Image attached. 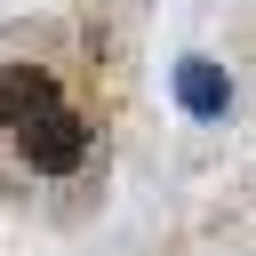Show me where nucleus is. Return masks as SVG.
<instances>
[{"mask_svg": "<svg viewBox=\"0 0 256 256\" xmlns=\"http://www.w3.org/2000/svg\"><path fill=\"white\" fill-rule=\"evenodd\" d=\"M16 136H24V160H32L40 176H72V168L88 160V120H80L72 104H48V112H32Z\"/></svg>", "mask_w": 256, "mask_h": 256, "instance_id": "1", "label": "nucleus"}, {"mask_svg": "<svg viewBox=\"0 0 256 256\" xmlns=\"http://www.w3.org/2000/svg\"><path fill=\"white\" fill-rule=\"evenodd\" d=\"M176 104H184L192 120H224V112H232V80H224V64L184 56V64H176Z\"/></svg>", "mask_w": 256, "mask_h": 256, "instance_id": "2", "label": "nucleus"}, {"mask_svg": "<svg viewBox=\"0 0 256 256\" xmlns=\"http://www.w3.org/2000/svg\"><path fill=\"white\" fill-rule=\"evenodd\" d=\"M56 104V80L40 72V64H8L0 72V128H24L32 112H48Z\"/></svg>", "mask_w": 256, "mask_h": 256, "instance_id": "3", "label": "nucleus"}]
</instances>
